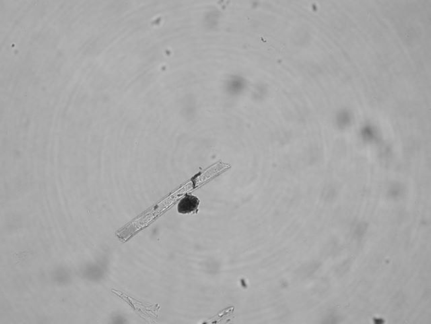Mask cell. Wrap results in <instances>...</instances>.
<instances>
[{"mask_svg":"<svg viewBox=\"0 0 431 324\" xmlns=\"http://www.w3.org/2000/svg\"><path fill=\"white\" fill-rule=\"evenodd\" d=\"M199 205H200V200L197 197L192 195H186L178 204V212L182 214H190L198 210Z\"/></svg>","mask_w":431,"mask_h":324,"instance_id":"obj_1","label":"cell"}]
</instances>
